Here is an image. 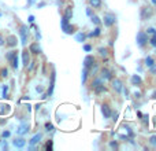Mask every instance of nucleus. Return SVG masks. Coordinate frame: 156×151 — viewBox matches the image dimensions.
<instances>
[{"label":"nucleus","instance_id":"nucleus-1","mask_svg":"<svg viewBox=\"0 0 156 151\" xmlns=\"http://www.w3.org/2000/svg\"><path fill=\"white\" fill-rule=\"evenodd\" d=\"M60 26H62V30L66 33V35H73L74 30H76V28H74L73 25L70 24V19L66 18L65 15L62 17V21H60Z\"/></svg>","mask_w":156,"mask_h":151},{"label":"nucleus","instance_id":"nucleus-2","mask_svg":"<svg viewBox=\"0 0 156 151\" xmlns=\"http://www.w3.org/2000/svg\"><path fill=\"white\" fill-rule=\"evenodd\" d=\"M152 15H154V8L151 6H144L140 10V18L143 21H147V19H151Z\"/></svg>","mask_w":156,"mask_h":151},{"label":"nucleus","instance_id":"nucleus-3","mask_svg":"<svg viewBox=\"0 0 156 151\" xmlns=\"http://www.w3.org/2000/svg\"><path fill=\"white\" fill-rule=\"evenodd\" d=\"M115 22H116V17H115V14H112V13H107V14H104V18H103V24H104L107 28L114 26V25H115Z\"/></svg>","mask_w":156,"mask_h":151},{"label":"nucleus","instance_id":"nucleus-4","mask_svg":"<svg viewBox=\"0 0 156 151\" xmlns=\"http://www.w3.org/2000/svg\"><path fill=\"white\" fill-rule=\"evenodd\" d=\"M19 35H21V43L22 46H26L27 43V37H29V28L26 25H22L19 29Z\"/></svg>","mask_w":156,"mask_h":151},{"label":"nucleus","instance_id":"nucleus-5","mask_svg":"<svg viewBox=\"0 0 156 151\" xmlns=\"http://www.w3.org/2000/svg\"><path fill=\"white\" fill-rule=\"evenodd\" d=\"M136 40H137V46L138 47H144L147 43H148V35H147L145 32H138Z\"/></svg>","mask_w":156,"mask_h":151},{"label":"nucleus","instance_id":"nucleus-6","mask_svg":"<svg viewBox=\"0 0 156 151\" xmlns=\"http://www.w3.org/2000/svg\"><path fill=\"white\" fill-rule=\"evenodd\" d=\"M94 62H96V59H94V57H92V55H86L85 59H83V68L85 69H90L92 66L94 65Z\"/></svg>","mask_w":156,"mask_h":151},{"label":"nucleus","instance_id":"nucleus-7","mask_svg":"<svg viewBox=\"0 0 156 151\" xmlns=\"http://www.w3.org/2000/svg\"><path fill=\"white\" fill-rule=\"evenodd\" d=\"M111 81H112V88L115 89L116 92H122V89H123V87H122V81L118 80V78H111Z\"/></svg>","mask_w":156,"mask_h":151},{"label":"nucleus","instance_id":"nucleus-8","mask_svg":"<svg viewBox=\"0 0 156 151\" xmlns=\"http://www.w3.org/2000/svg\"><path fill=\"white\" fill-rule=\"evenodd\" d=\"M43 139V133H37V135H34L32 138V140L29 142V144H30V149H33V147L36 146L37 143H40V140Z\"/></svg>","mask_w":156,"mask_h":151},{"label":"nucleus","instance_id":"nucleus-9","mask_svg":"<svg viewBox=\"0 0 156 151\" xmlns=\"http://www.w3.org/2000/svg\"><path fill=\"white\" fill-rule=\"evenodd\" d=\"M55 78H56V73H55V70H54V72H52V74H51V85H49V88H48V92H47V95H48V96H51V95L54 94Z\"/></svg>","mask_w":156,"mask_h":151},{"label":"nucleus","instance_id":"nucleus-10","mask_svg":"<svg viewBox=\"0 0 156 151\" xmlns=\"http://www.w3.org/2000/svg\"><path fill=\"white\" fill-rule=\"evenodd\" d=\"M111 109H110V106L108 105H101V114H103V117L104 118H110L111 117Z\"/></svg>","mask_w":156,"mask_h":151},{"label":"nucleus","instance_id":"nucleus-11","mask_svg":"<svg viewBox=\"0 0 156 151\" xmlns=\"http://www.w3.org/2000/svg\"><path fill=\"white\" fill-rule=\"evenodd\" d=\"M12 144L16 149H23L25 144H26V140H25L23 138H18V139H15V140H12Z\"/></svg>","mask_w":156,"mask_h":151},{"label":"nucleus","instance_id":"nucleus-12","mask_svg":"<svg viewBox=\"0 0 156 151\" xmlns=\"http://www.w3.org/2000/svg\"><path fill=\"white\" fill-rule=\"evenodd\" d=\"M29 52H32V54H40L41 47L38 46V43H32L29 47Z\"/></svg>","mask_w":156,"mask_h":151},{"label":"nucleus","instance_id":"nucleus-13","mask_svg":"<svg viewBox=\"0 0 156 151\" xmlns=\"http://www.w3.org/2000/svg\"><path fill=\"white\" fill-rule=\"evenodd\" d=\"M100 74H101V78L103 80H111L112 78V73H111L108 69H101V72H100Z\"/></svg>","mask_w":156,"mask_h":151},{"label":"nucleus","instance_id":"nucleus-14","mask_svg":"<svg viewBox=\"0 0 156 151\" xmlns=\"http://www.w3.org/2000/svg\"><path fill=\"white\" fill-rule=\"evenodd\" d=\"M130 81H132L133 85H141V84H143V78H141L138 74H133L132 78H130Z\"/></svg>","mask_w":156,"mask_h":151},{"label":"nucleus","instance_id":"nucleus-15","mask_svg":"<svg viewBox=\"0 0 156 151\" xmlns=\"http://www.w3.org/2000/svg\"><path fill=\"white\" fill-rule=\"evenodd\" d=\"M30 62V57H29V52L27 51H22V65L27 66Z\"/></svg>","mask_w":156,"mask_h":151},{"label":"nucleus","instance_id":"nucleus-16","mask_svg":"<svg viewBox=\"0 0 156 151\" xmlns=\"http://www.w3.org/2000/svg\"><path fill=\"white\" fill-rule=\"evenodd\" d=\"M29 124H26V122H23V124L21 125V127L18 128V133L19 135H25V133H27L29 132Z\"/></svg>","mask_w":156,"mask_h":151},{"label":"nucleus","instance_id":"nucleus-17","mask_svg":"<svg viewBox=\"0 0 156 151\" xmlns=\"http://www.w3.org/2000/svg\"><path fill=\"white\" fill-rule=\"evenodd\" d=\"M16 37L15 36H8V39H7V46L8 47H15L16 46Z\"/></svg>","mask_w":156,"mask_h":151},{"label":"nucleus","instance_id":"nucleus-18","mask_svg":"<svg viewBox=\"0 0 156 151\" xmlns=\"http://www.w3.org/2000/svg\"><path fill=\"white\" fill-rule=\"evenodd\" d=\"M100 33H101V29H100V26H97V28H94L93 32H90L89 35H86V36H88V37H99Z\"/></svg>","mask_w":156,"mask_h":151},{"label":"nucleus","instance_id":"nucleus-19","mask_svg":"<svg viewBox=\"0 0 156 151\" xmlns=\"http://www.w3.org/2000/svg\"><path fill=\"white\" fill-rule=\"evenodd\" d=\"M89 6L92 8H100L101 7V0H89Z\"/></svg>","mask_w":156,"mask_h":151},{"label":"nucleus","instance_id":"nucleus-20","mask_svg":"<svg viewBox=\"0 0 156 151\" xmlns=\"http://www.w3.org/2000/svg\"><path fill=\"white\" fill-rule=\"evenodd\" d=\"M11 66H12V69L14 70H16V69H18V66H19V59H18V55H15V57L12 58V59H11Z\"/></svg>","mask_w":156,"mask_h":151},{"label":"nucleus","instance_id":"nucleus-21","mask_svg":"<svg viewBox=\"0 0 156 151\" xmlns=\"http://www.w3.org/2000/svg\"><path fill=\"white\" fill-rule=\"evenodd\" d=\"M85 39H86V35L85 33H82V32H80V33H77L76 35V41H78V43H83Z\"/></svg>","mask_w":156,"mask_h":151},{"label":"nucleus","instance_id":"nucleus-22","mask_svg":"<svg viewBox=\"0 0 156 151\" xmlns=\"http://www.w3.org/2000/svg\"><path fill=\"white\" fill-rule=\"evenodd\" d=\"M93 91H94V94L100 95V94H103V92H105V87L103 85V84H100V85L94 87V88H93Z\"/></svg>","mask_w":156,"mask_h":151},{"label":"nucleus","instance_id":"nucleus-23","mask_svg":"<svg viewBox=\"0 0 156 151\" xmlns=\"http://www.w3.org/2000/svg\"><path fill=\"white\" fill-rule=\"evenodd\" d=\"M145 65H147V68H152V66L155 65V59L152 57H147L145 58Z\"/></svg>","mask_w":156,"mask_h":151},{"label":"nucleus","instance_id":"nucleus-24","mask_svg":"<svg viewBox=\"0 0 156 151\" xmlns=\"http://www.w3.org/2000/svg\"><path fill=\"white\" fill-rule=\"evenodd\" d=\"M15 55H18V51H15V50H12V51H10V52H7V55H5V58H7V61L8 62H11V59H12Z\"/></svg>","mask_w":156,"mask_h":151},{"label":"nucleus","instance_id":"nucleus-25","mask_svg":"<svg viewBox=\"0 0 156 151\" xmlns=\"http://www.w3.org/2000/svg\"><path fill=\"white\" fill-rule=\"evenodd\" d=\"M65 17H66V18H69V19H71V17H73V8H71V7H67V8H66Z\"/></svg>","mask_w":156,"mask_h":151},{"label":"nucleus","instance_id":"nucleus-26","mask_svg":"<svg viewBox=\"0 0 156 151\" xmlns=\"http://www.w3.org/2000/svg\"><path fill=\"white\" fill-rule=\"evenodd\" d=\"M90 21H92V24L97 25V26H99V25L101 24V21H100V18H99L97 15H92V17H90Z\"/></svg>","mask_w":156,"mask_h":151},{"label":"nucleus","instance_id":"nucleus-27","mask_svg":"<svg viewBox=\"0 0 156 151\" xmlns=\"http://www.w3.org/2000/svg\"><path fill=\"white\" fill-rule=\"evenodd\" d=\"M88 76H89V70H88V69H83V70H82V77H81V80H82V84L86 83V78H88Z\"/></svg>","mask_w":156,"mask_h":151},{"label":"nucleus","instance_id":"nucleus-28","mask_svg":"<svg viewBox=\"0 0 156 151\" xmlns=\"http://www.w3.org/2000/svg\"><path fill=\"white\" fill-rule=\"evenodd\" d=\"M100 84H103V78H101V77H100V78H94V80L92 81V88H94V87L100 85Z\"/></svg>","mask_w":156,"mask_h":151},{"label":"nucleus","instance_id":"nucleus-29","mask_svg":"<svg viewBox=\"0 0 156 151\" xmlns=\"http://www.w3.org/2000/svg\"><path fill=\"white\" fill-rule=\"evenodd\" d=\"M10 110V106L8 105H0V114H5Z\"/></svg>","mask_w":156,"mask_h":151},{"label":"nucleus","instance_id":"nucleus-30","mask_svg":"<svg viewBox=\"0 0 156 151\" xmlns=\"http://www.w3.org/2000/svg\"><path fill=\"white\" fill-rule=\"evenodd\" d=\"M99 54H100V55H101V57L107 58V54H108L107 48H103V47H100V48H99Z\"/></svg>","mask_w":156,"mask_h":151},{"label":"nucleus","instance_id":"nucleus-31","mask_svg":"<svg viewBox=\"0 0 156 151\" xmlns=\"http://www.w3.org/2000/svg\"><path fill=\"white\" fill-rule=\"evenodd\" d=\"M52 147H54V142H52V140H48V142H47V144H45V150H47V151H51Z\"/></svg>","mask_w":156,"mask_h":151},{"label":"nucleus","instance_id":"nucleus-32","mask_svg":"<svg viewBox=\"0 0 156 151\" xmlns=\"http://www.w3.org/2000/svg\"><path fill=\"white\" fill-rule=\"evenodd\" d=\"M0 76H2L3 78H5L8 76V69H5V68H3L2 70H0Z\"/></svg>","mask_w":156,"mask_h":151},{"label":"nucleus","instance_id":"nucleus-33","mask_svg":"<svg viewBox=\"0 0 156 151\" xmlns=\"http://www.w3.org/2000/svg\"><path fill=\"white\" fill-rule=\"evenodd\" d=\"M3 98H4V99H7L8 98V87L7 85L3 87Z\"/></svg>","mask_w":156,"mask_h":151},{"label":"nucleus","instance_id":"nucleus-34","mask_svg":"<svg viewBox=\"0 0 156 151\" xmlns=\"http://www.w3.org/2000/svg\"><path fill=\"white\" fill-rule=\"evenodd\" d=\"M45 131L47 132H52V131H54V125L49 124V122H47L45 124Z\"/></svg>","mask_w":156,"mask_h":151},{"label":"nucleus","instance_id":"nucleus-35","mask_svg":"<svg viewBox=\"0 0 156 151\" xmlns=\"http://www.w3.org/2000/svg\"><path fill=\"white\" fill-rule=\"evenodd\" d=\"M148 41H149V44H151L152 47H156V35H152L151 40H148Z\"/></svg>","mask_w":156,"mask_h":151},{"label":"nucleus","instance_id":"nucleus-36","mask_svg":"<svg viewBox=\"0 0 156 151\" xmlns=\"http://www.w3.org/2000/svg\"><path fill=\"white\" fill-rule=\"evenodd\" d=\"M10 136H11V132H10V131H4V132L2 133V138H3V139H8Z\"/></svg>","mask_w":156,"mask_h":151},{"label":"nucleus","instance_id":"nucleus-37","mask_svg":"<svg viewBox=\"0 0 156 151\" xmlns=\"http://www.w3.org/2000/svg\"><path fill=\"white\" fill-rule=\"evenodd\" d=\"M83 51H85V52H90L92 51V46H90V44H83Z\"/></svg>","mask_w":156,"mask_h":151},{"label":"nucleus","instance_id":"nucleus-38","mask_svg":"<svg viewBox=\"0 0 156 151\" xmlns=\"http://www.w3.org/2000/svg\"><path fill=\"white\" fill-rule=\"evenodd\" d=\"M147 35H156V29L155 28H148L147 29Z\"/></svg>","mask_w":156,"mask_h":151},{"label":"nucleus","instance_id":"nucleus-39","mask_svg":"<svg viewBox=\"0 0 156 151\" xmlns=\"http://www.w3.org/2000/svg\"><path fill=\"white\" fill-rule=\"evenodd\" d=\"M149 143H151L152 146L156 147V135H154V136H151V138H149Z\"/></svg>","mask_w":156,"mask_h":151},{"label":"nucleus","instance_id":"nucleus-40","mask_svg":"<svg viewBox=\"0 0 156 151\" xmlns=\"http://www.w3.org/2000/svg\"><path fill=\"white\" fill-rule=\"evenodd\" d=\"M86 15L88 17H92L93 15V13H92V7L89 6V7H86Z\"/></svg>","mask_w":156,"mask_h":151},{"label":"nucleus","instance_id":"nucleus-41","mask_svg":"<svg viewBox=\"0 0 156 151\" xmlns=\"http://www.w3.org/2000/svg\"><path fill=\"white\" fill-rule=\"evenodd\" d=\"M110 147L111 149H118V143H116V142H110Z\"/></svg>","mask_w":156,"mask_h":151},{"label":"nucleus","instance_id":"nucleus-42","mask_svg":"<svg viewBox=\"0 0 156 151\" xmlns=\"http://www.w3.org/2000/svg\"><path fill=\"white\" fill-rule=\"evenodd\" d=\"M111 116H112V121H116V120H118V113H111Z\"/></svg>","mask_w":156,"mask_h":151},{"label":"nucleus","instance_id":"nucleus-43","mask_svg":"<svg viewBox=\"0 0 156 151\" xmlns=\"http://www.w3.org/2000/svg\"><path fill=\"white\" fill-rule=\"evenodd\" d=\"M36 3V0H27V7H30V6H33Z\"/></svg>","mask_w":156,"mask_h":151},{"label":"nucleus","instance_id":"nucleus-44","mask_svg":"<svg viewBox=\"0 0 156 151\" xmlns=\"http://www.w3.org/2000/svg\"><path fill=\"white\" fill-rule=\"evenodd\" d=\"M29 22H30V24H33V22H34V15H30L29 17Z\"/></svg>","mask_w":156,"mask_h":151},{"label":"nucleus","instance_id":"nucleus-45","mask_svg":"<svg viewBox=\"0 0 156 151\" xmlns=\"http://www.w3.org/2000/svg\"><path fill=\"white\" fill-rule=\"evenodd\" d=\"M36 91H37V92H43V88H41V87H37V88H36Z\"/></svg>","mask_w":156,"mask_h":151},{"label":"nucleus","instance_id":"nucleus-46","mask_svg":"<svg viewBox=\"0 0 156 151\" xmlns=\"http://www.w3.org/2000/svg\"><path fill=\"white\" fill-rule=\"evenodd\" d=\"M134 96H136V98H141V94H140V92H136Z\"/></svg>","mask_w":156,"mask_h":151},{"label":"nucleus","instance_id":"nucleus-47","mask_svg":"<svg viewBox=\"0 0 156 151\" xmlns=\"http://www.w3.org/2000/svg\"><path fill=\"white\" fill-rule=\"evenodd\" d=\"M3 44H4V40H3V37L0 36V46H3Z\"/></svg>","mask_w":156,"mask_h":151},{"label":"nucleus","instance_id":"nucleus-48","mask_svg":"<svg viewBox=\"0 0 156 151\" xmlns=\"http://www.w3.org/2000/svg\"><path fill=\"white\" fill-rule=\"evenodd\" d=\"M44 6H45V3H40V4H38V8H41V7H44Z\"/></svg>","mask_w":156,"mask_h":151},{"label":"nucleus","instance_id":"nucleus-49","mask_svg":"<svg viewBox=\"0 0 156 151\" xmlns=\"http://www.w3.org/2000/svg\"><path fill=\"white\" fill-rule=\"evenodd\" d=\"M33 66H34V63H30V65H29V68H27V69H29V70H32V69H33Z\"/></svg>","mask_w":156,"mask_h":151},{"label":"nucleus","instance_id":"nucleus-50","mask_svg":"<svg viewBox=\"0 0 156 151\" xmlns=\"http://www.w3.org/2000/svg\"><path fill=\"white\" fill-rule=\"evenodd\" d=\"M152 99H156V92H155L154 95H152Z\"/></svg>","mask_w":156,"mask_h":151},{"label":"nucleus","instance_id":"nucleus-51","mask_svg":"<svg viewBox=\"0 0 156 151\" xmlns=\"http://www.w3.org/2000/svg\"><path fill=\"white\" fill-rule=\"evenodd\" d=\"M152 3H154V4L156 6V0H152Z\"/></svg>","mask_w":156,"mask_h":151}]
</instances>
